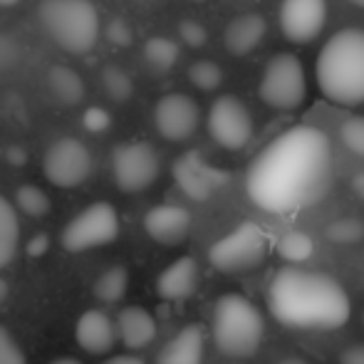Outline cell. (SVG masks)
<instances>
[{
  "label": "cell",
  "mask_w": 364,
  "mask_h": 364,
  "mask_svg": "<svg viewBox=\"0 0 364 364\" xmlns=\"http://www.w3.org/2000/svg\"><path fill=\"white\" fill-rule=\"evenodd\" d=\"M332 183V146L317 127H292L250 164L245 191L265 213L288 216L315 206Z\"/></svg>",
  "instance_id": "obj_1"
},
{
  "label": "cell",
  "mask_w": 364,
  "mask_h": 364,
  "mask_svg": "<svg viewBox=\"0 0 364 364\" xmlns=\"http://www.w3.org/2000/svg\"><path fill=\"white\" fill-rule=\"evenodd\" d=\"M268 310L290 330L330 332L350 322L352 300L332 275L288 265L270 280Z\"/></svg>",
  "instance_id": "obj_2"
},
{
  "label": "cell",
  "mask_w": 364,
  "mask_h": 364,
  "mask_svg": "<svg viewBox=\"0 0 364 364\" xmlns=\"http://www.w3.org/2000/svg\"><path fill=\"white\" fill-rule=\"evenodd\" d=\"M317 87L330 102L357 107L364 102V30H337L315 63Z\"/></svg>",
  "instance_id": "obj_3"
},
{
  "label": "cell",
  "mask_w": 364,
  "mask_h": 364,
  "mask_svg": "<svg viewBox=\"0 0 364 364\" xmlns=\"http://www.w3.org/2000/svg\"><path fill=\"white\" fill-rule=\"evenodd\" d=\"M211 335L216 350L233 360H248L258 355L265 337V320L250 297L240 292H225L216 300L211 315Z\"/></svg>",
  "instance_id": "obj_4"
},
{
  "label": "cell",
  "mask_w": 364,
  "mask_h": 364,
  "mask_svg": "<svg viewBox=\"0 0 364 364\" xmlns=\"http://www.w3.org/2000/svg\"><path fill=\"white\" fill-rule=\"evenodd\" d=\"M38 20L48 38L65 53L85 55L100 40V10L92 0H43Z\"/></svg>",
  "instance_id": "obj_5"
},
{
  "label": "cell",
  "mask_w": 364,
  "mask_h": 364,
  "mask_svg": "<svg viewBox=\"0 0 364 364\" xmlns=\"http://www.w3.org/2000/svg\"><path fill=\"white\" fill-rule=\"evenodd\" d=\"M268 255V233L253 220L218 238L208 250V260L220 273H248L258 268Z\"/></svg>",
  "instance_id": "obj_6"
},
{
  "label": "cell",
  "mask_w": 364,
  "mask_h": 364,
  "mask_svg": "<svg viewBox=\"0 0 364 364\" xmlns=\"http://www.w3.org/2000/svg\"><path fill=\"white\" fill-rule=\"evenodd\" d=\"M258 95L273 109H297L307 97L305 68H302L300 58L292 53L273 55L260 75Z\"/></svg>",
  "instance_id": "obj_7"
},
{
  "label": "cell",
  "mask_w": 364,
  "mask_h": 364,
  "mask_svg": "<svg viewBox=\"0 0 364 364\" xmlns=\"http://www.w3.org/2000/svg\"><path fill=\"white\" fill-rule=\"evenodd\" d=\"M119 235V213L109 201H95L82 208L63 228L60 243L70 253H85L109 245Z\"/></svg>",
  "instance_id": "obj_8"
},
{
  "label": "cell",
  "mask_w": 364,
  "mask_h": 364,
  "mask_svg": "<svg viewBox=\"0 0 364 364\" xmlns=\"http://www.w3.org/2000/svg\"><path fill=\"white\" fill-rule=\"evenodd\" d=\"M161 173V156L149 141H124L112 151V176L119 191L141 193Z\"/></svg>",
  "instance_id": "obj_9"
},
{
  "label": "cell",
  "mask_w": 364,
  "mask_h": 364,
  "mask_svg": "<svg viewBox=\"0 0 364 364\" xmlns=\"http://www.w3.org/2000/svg\"><path fill=\"white\" fill-rule=\"evenodd\" d=\"M92 151L85 141L75 136H63L53 141L43 156V173L53 186L77 188L92 176Z\"/></svg>",
  "instance_id": "obj_10"
},
{
  "label": "cell",
  "mask_w": 364,
  "mask_h": 364,
  "mask_svg": "<svg viewBox=\"0 0 364 364\" xmlns=\"http://www.w3.org/2000/svg\"><path fill=\"white\" fill-rule=\"evenodd\" d=\"M208 134L220 149L238 151L253 136V117L238 97L220 95L208 109Z\"/></svg>",
  "instance_id": "obj_11"
},
{
  "label": "cell",
  "mask_w": 364,
  "mask_h": 364,
  "mask_svg": "<svg viewBox=\"0 0 364 364\" xmlns=\"http://www.w3.org/2000/svg\"><path fill=\"white\" fill-rule=\"evenodd\" d=\"M201 124V109L196 100L183 92H168L154 107V127L166 141H186Z\"/></svg>",
  "instance_id": "obj_12"
},
{
  "label": "cell",
  "mask_w": 364,
  "mask_h": 364,
  "mask_svg": "<svg viewBox=\"0 0 364 364\" xmlns=\"http://www.w3.org/2000/svg\"><path fill=\"white\" fill-rule=\"evenodd\" d=\"M280 30L295 45H307L322 33L327 23V0H283Z\"/></svg>",
  "instance_id": "obj_13"
},
{
  "label": "cell",
  "mask_w": 364,
  "mask_h": 364,
  "mask_svg": "<svg viewBox=\"0 0 364 364\" xmlns=\"http://www.w3.org/2000/svg\"><path fill=\"white\" fill-rule=\"evenodd\" d=\"M173 176H176L178 186L183 188V193L198 198V201L211 196L225 178L223 171L213 168L198 151H188L178 156L173 164Z\"/></svg>",
  "instance_id": "obj_14"
},
{
  "label": "cell",
  "mask_w": 364,
  "mask_h": 364,
  "mask_svg": "<svg viewBox=\"0 0 364 364\" xmlns=\"http://www.w3.org/2000/svg\"><path fill=\"white\" fill-rule=\"evenodd\" d=\"M146 235L159 245H178L191 233V213L176 203H159L144 216Z\"/></svg>",
  "instance_id": "obj_15"
},
{
  "label": "cell",
  "mask_w": 364,
  "mask_h": 364,
  "mask_svg": "<svg viewBox=\"0 0 364 364\" xmlns=\"http://www.w3.org/2000/svg\"><path fill=\"white\" fill-rule=\"evenodd\" d=\"M75 340L90 355H107L112 352L117 337V322L102 310H87L75 325Z\"/></svg>",
  "instance_id": "obj_16"
},
{
  "label": "cell",
  "mask_w": 364,
  "mask_h": 364,
  "mask_svg": "<svg viewBox=\"0 0 364 364\" xmlns=\"http://www.w3.org/2000/svg\"><path fill=\"white\" fill-rule=\"evenodd\" d=\"M265 33H268V23H265V18L260 13L235 15L223 33V45L230 55L245 58V55L260 48V43L265 40Z\"/></svg>",
  "instance_id": "obj_17"
},
{
  "label": "cell",
  "mask_w": 364,
  "mask_h": 364,
  "mask_svg": "<svg viewBox=\"0 0 364 364\" xmlns=\"http://www.w3.org/2000/svg\"><path fill=\"white\" fill-rule=\"evenodd\" d=\"M198 285V263L191 255H181L168 268H164L156 278V295L161 300L178 302L193 295Z\"/></svg>",
  "instance_id": "obj_18"
},
{
  "label": "cell",
  "mask_w": 364,
  "mask_h": 364,
  "mask_svg": "<svg viewBox=\"0 0 364 364\" xmlns=\"http://www.w3.org/2000/svg\"><path fill=\"white\" fill-rule=\"evenodd\" d=\"M206 355V332L201 325H186L161 347L156 364H201Z\"/></svg>",
  "instance_id": "obj_19"
},
{
  "label": "cell",
  "mask_w": 364,
  "mask_h": 364,
  "mask_svg": "<svg viewBox=\"0 0 364 364\" xmlns=\"http://www.w3.org/2000/svg\"><path fill=\"white\" fill-rule=\"evenodd\" d=\"M117 337L127 350H144L156 337V320L139 305L122 307L117 315Z\"/></svg>",
  "instance_id": "obj_20"
},
{
  "label": "cell",
  "mask_w": 364,
  "mask_h": 364,
  "mask_svg": "<svg viewBox=\"0 0 364 364\" xmlns=\"http://www.w3.org/2000/svg\"><path fill=\"white\" fill-rule=\"evenodd\" d=\"M48 85L53 90V95L58 97L63 105L75 107L85 100V80L80 77V73H75L68 65H55L48 70Z\"/></svg>",
  "instance_id": "obj_21"
},
{
  "label": "cell",
  "mask_w": 364,
  "mask_h": 364,
  "mask_svg": "<svg viewBox=\"0 0 364 364\" xmlns=\"http://www.w3.org/2000/svg\"><path fill=\"white\" fill-rule=\"evenodd\" d=\"M20 243V220L15 206L0 193V270L15 258Z\"/></svg>",
  "instance_id": "obj_22"
},
{
  "label": "cell",
  "mask_w": 364,
  "mask_h": 364,
  "mask_svg": "<svg viewBox=\"0 0 364 364\" xmlns=\"http://www.w3.org/2000/svg\"><path fill=\"white\" fill-rule=\"evenodd\" d=\"M178 45L166 35H151L144 43V63L154 73H168L178 63Z\"/></svg>",
  "instance_id": "obj_23"
},
{
  "label": "cell",
  "mask_w": 364,
  "mask_h": 364,
  "mask_svg": "<svg viewBox=\"0 0 364 364\" xmlns=\"http://www.w3.org/2000/svg\"><path fill=\"white\" fill-rule=\"evenodd\" d=\"M129 290V270L124 265H112L95 280V297L102 302H119Z\"/></svg>",
  "instance_id": "obj_24"
},
{
  "label": "cell",
  "mask_w": 364,
  "mask_h": 364,
  "mask_svg": "<svg viewBox=\"0 0 364 364\" xmlns=\"http://www.w3.org/2000/svg\"><path fill=\"white\" fill-rule=\"evenodd\" d=\"M50 206H53L50 196L40 186H35V183H23V186H18V191H15V208L23 211L25 216L43 218L50 213Z\"/></svg>",
  "instance_id": "obj_25"
},
{
  "label": "cell",
  "mask_w": 364,
  "mask_h": 364,
  "mask_svg": "<svg viewBox=\"0 0 364 364\" xmlns=\"http://www.w3.org/2000/svg\"><path fill=\"white\" fill-rule=\"evenodd\" d=\"M278 253L285 263L297 265V263H305V260L312 258V253H315V243H312V238L307 233L290 230V233H285L283 238L278 240Z\"/></svg>",
  "instance_id": "obj_26"
},
{
  "label": "cell",
  "mask_w": 364,
  "mask_h": 364,
  "mask_svg": "<svg viewBox=\"0 0 364 364\" xmlns=\"http://www.w3.org/2000/svg\"><path fill=\"white\" fill-rule=\"evenodd\" d=\"M325 235H327V240L335 245H357L364 240V220L355 216L337 218L327 225Z\"/></svg>",
  "instance_id": "obj_27"
},
{
  "label": "cell",
  "mask_w": 364,
  "mask_h": 364,
  "mask_svg": "<svg viewBox=\"0 0 364 364\" xmlns=\"http://www.w3.org/2000/svg\"><path fill=\"white\" fill-rule=\"evenodd\" d=\"M102 87L114 102H127L134 95V80H132L127 70L117 68V65H107L102 70Z\"/></svg>",
  "instance_id": "obj_28"
},
{
  "label": "cell",
  "mask_w": 364,
  "mask_h": 364,
  "mask_svg": "<svg viewBox=\"0 0 364 364\" xmlns=\"http://www.w3.org/2000/svg\"><path fill=\"white\" fill-rule=\"evenodd\" d=\"M188 80L196 90L201 92H216L223 85V70L211 60H198L188 68Z\"/></svg>",
  "instance_id": "obj_29"
},
{
  "label": "cell",
  "mask_w": 364,
  "mask_h": 364,
  "mask_svg": "<svg viewBox=\"0 0 364 364\" xmlns=\"http://www.w3.org/2000/svg\"><path fill=\"white\" fill-rule=\"evenodd\" d=\"M340 139L352 154L364 159V117H350L347 122H342Z\"/></svg>",
  "instance_id": "obj_30"
},
{
  "label": "cell",
  "mask_w": 364,
  "mask_h": 364,
  "mask_svg": "<svg viewBox=\"0 0 364 364\" xmlns=\"http://www.w3.org/2000/svg\"><path fill=\"white\" fill-rule=\"evenodd\" d=\"M0 364H28L23 347L5 325H0Z\"/></svg>",
  "instance_id": "obj_31"
},
{
  "label": "cell",
  "mask_w": 364,
  "mask_h": 364,
  "mask_svg": "<svg viewBox=\"0 0 364 364\" xmlns=\"http://www.w3.org/2000/svg\"><path fill=\"white\" fill-rule=\"evenodd\" d=\"M82 127H85L90 134H105L112 127V114L105 107H90L82 114Z\"/></svg>",
  "instance_id": "obj_32"
},
{
  "label": "cell",
  "mask_w": 364,
  "mask_h": 364,
  "mask_svg": "<svg viewBox=\"0 0 364 364\" xmlns=\"http://www.w3.org/2000/svg\"><path fill=\"white\" fill-rule=\"evenodd\" d=\"M178 35H181V40L188 48H203L208 40V30L203 28L198 20H183V23L178 25Z\"/></svg>",
  "instance_id": "obj_33"
},
{
  "label": "cell",
  "mask_w": 364,
  "mask_h": 364,
  "mask_svg": "<svg viewBox=\"0 0 364 364\" xmlns=\"http://www.w3.org/2000/svg\"><path fill=\"white\" fill-rule=\"evenodd\" d=\"M20 63V45L10 35L0 33V75Z\"/></svg>",
  "instance_id": "obj_34"
},
{
  "label": "cell",
  "mask_w": 364,
  "mask_h": 364,
  "mask_svg": "<svg viewBox=\"0 0 364 364\" xmlns=\"http://www.w3.org/2000/svg\"><path fill=\"white\" fill-rule=\"evenodd\" d=\"M109 40L117 45H129L132 43V30L122 18H117L114 23L109 25Z\"/></svg>",
  "instance_id": "obj_35"
},
{
  "label": "cell",
  "mask_w": 364,
  "mask_h": 364,
  "mask_svg": "<svg viewBox=\"0 0 364 364\" xmlns=\"http://www.w3.org/2000/svg\"><path fill=\"white\" fill-rule=\"evenodd\" d=\"M340 364H364V342L350 345L347 350H342Z\"/></svg>",
  "instance_id": "obj_36"
},
{
  "label": "cell",
  "mask_w": 364,
  "mask_h": 364,
  "mask_svg": "<svg viewBox=\"0 0 364 364\" xmlns=\"http://www.w3.org/2000/svg\"><path fill=\"white\" fill-rule=\"evenodd\" d=\"M102 364H144V360L134 355H114V357H107Z\"/></svg>",
  "instance_id": "obj_37"
},
{
  "label": "cell",
  "mask_w": 364,
  "mask_h": 364,
  "mask_svg": "<svg viewBox=\"0 0 364 364\" xmlns=\"http://www.w3.org/2000/svg\"><path fill=\"white\" fill-rule=\"evenodd\" d=\"M352 191H355L357 198H362V201H364V171L357 173V176L352 178Z\"/></svg>",
  "instance_id": "obj_38"
},
{
  "label": "cell",
  "mask_w": 364,
  "mask_h": 364,
  "mask_svg": "<svg viewBox=\"0 0 364 364\" xmlns=\"http://www.w3.org/2000/svg\"><path fill=\"white\" fill-rule=\"evenodd\" d=\"M278 364H310V362H307L305 357H295V355H292V357H283V360H280Z\"/></svg>",
  "instance_id": "obj_39"
},
{
  "label": "cell",
  "mask_w": 364,
  "mask_h": 364,
  "mask_svg": "<svg viewBox=\"0 0 364 364\" xmlns=\"http://www.w3.org/2000/svg\"><path fill=\"white\" fill-rule=\"evenodd\" d=\"M48 364H82V362L75 360V357H55V360H50Z\"/></svg>",
  "instance_id": "obj_40"
},
{
  "label": "cell",
  "mask_w": 364,
  "mask_h": 364,
  "mask_svg": "<svg viewBox=\"0 0 364 364\" xmlns=\"http://www.w3.org/2000/svg\"><path fill=\"white\" fill-rule=\"evenodd\" d=\"M8 292H10L8 290V283H5V280L0 278V305H3V302L8 300Z\"/></svg>",
  "instance_id": "obj_41"
},
{
  "label": "cell",
  "mask_w": 364,
  "mask_h": 364,
  "mask_svg": "<svg viewBox=\"0 0 364 364\" xmlns=\"http://www.w3.org/2000/svg\"><path fill=\"white\" fill-rule=\"evenodd\" d=\"M20 0H0V8H13V5H18Z\"/></svg>",
  "instance_id": "obj_42"
},
{
  "label": "cell",
  "mask_w": 364,
  "mask_h": 364,
  "mask_svg": "<svg viewBox=\"0 0 364 364\" xmlns=\"http://www.w3.org/2000/svg\"><path fill=\"white\" fill-rule=\"evenodd\" d=\"M352 5H357V8H364V0H350Z\"/></svg>",
  "instance_id": "obj_43"
},
{
  "label": "cell",
  "mask_w": 364,
  "mask_h": 364,
  "mask_svg": "<svg viewBox=\"0 0 364 364\" xmlns=\"http://www.w3.org/2000/svg\"><path fill=\"white\" fill-rule=\"evenodd\" d=\"M362 322H364V315H362Z\"/></svg>",
  "instance_id": "obj_44"
}]
</instances>
